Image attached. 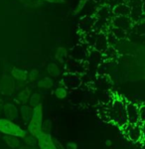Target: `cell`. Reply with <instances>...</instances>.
I'll list each match as a JSON object with an SVG mask.
<instances>
[{
  "label": "cell",
  "mask_w": 145,
  "mask_h": 149,
  "mask_svg": "<svg viewBox=\"0 0 145 149\" xmlns=\"http://www.w3.org/2000/svg\"><path fill=\"white\" fill-rule=\"evenodd\" d=\"M95 1H96V2H101V1H103V0H95Z\"/></svg>",
  "instance_id": "cell-19"
},
{
  "label": "cell",
  "mask_w": 145,
  "mask_h": 149,
  "mask_svg": "<svg viewBox=\"0 0 145 149\" xmlns=\"http://www.w3.org/2000/svg\"><path fill=\"white\" fill-rule=\"evenodd\" d=\"M18 136H13V135H7L4 137V140H5V142L7 145L9 146L10 148H13L15 149L18 147L19 145H20V140H19Z\"/></svg>",
  "instance_id": "cell-7"
},
{
  "label": "cell",
  "mask_w": 145,
  "mask_h": 149,
  "mask_svg": "<svg viewBox=\"0 0 145 149\" xmlns=\"http://www.w3.org/2000/svg\"><path fill=\"white\" fill-rule=\"evenodd\" d=\"M24 141H25V143L27 144L28 146H35L36 144L38 143V138H37V136L30 133V135L26 134L25 137H24Z\"/></svg>",
  "instance_id": "cell-9"
},
{
  "label": "cell",
  "mask_w": 145,
  "mask_h": 149,
  "mask_svg": "<svg viewBox=\"0 0 145 149\" xmlns=\"http://www.w3.org/2000/svg\"><path fill=\"white\" fill-rule=\"evenodd\" d=\"M0 131L7 135L18 136L20 138H24L27 134L21 127L8 119H0Z\"/></svg>",
  "instance_id": "cell-1"
},
{
  "label": "cell",
  "mask_w": 145,
  "mask_h": 149,
  "mask_svg": "<svg viewBox=\"0 0 145 149\" xmlns=\"http://www.w3.org/2000/svg\"><path fill=\"white\" fill-rule=\"evenodd\" d=\"M141 130H142V139L145 140V122L141 124Z\"/></svg>",
  "instance_id": "cell-17"
},
{
  "label": "cell",
  "mask_w": 145,
  "mask_h": 149,
  "mask_svg": "<svg viewBox=\"0 0 145 149\" xmlns=\"http://www.w3.org/2000/svg\"><path fill=\"white\" fill-rule=\"evenodd\" d=\"M42 109L40 107H36L29 123V132L35 136L40 135L42 133Z\"/></svg>",
  "instance_id": "cell-2"
},
{
  "label": "cell",
  "mask_w": 145,
  "mask_h": 149,
  "mask_svg": "<svg viewBox=\"0 0 145 149\" xmlns=\"http://www.w3.org/2000/svg\"><path fill=\"white\" fill-rule=\"evenodd\" d=\"M4 112L5 115L9 118V120H15L18 117V111L13 104H6L4 107Z\"/></svg>",
  "instance_id": "cell-5"
},
{
  "label": "cell",
  "mask_w": 145,
  "mask_h": 149,
  "mask_svg": "<svg viewBox=\"0 0 145 149\" xmlns=\"http://www.w3.org/2000/svg\"><path fill=\"white\" fill-rule=\"evenodd\" d=\"M139 109L133 103L126 105V114H127V121L128 123L139 124L140 122V113Z\"/></svg>",
  "instance_id": "cell-4"
},
{
  "label": "cell",
  "mask_w": 145,
  "mask_h": 149,
  "mask_svg": "<svg viewBox=\"0 0 145 149\" xmlns=\"http://www.w3.org/2000/svg\"><path fill=\"white\" fill-rule=\"evenodd\" d=\"M77 148H78V146L74 142H69L66 146V149H77Z\"/></svg>",
  "instance_id": "cell-15"
},
{
  "label": "cell",
  "mask_w": 145,
  "mask_h": 149,
  "mask_svg": "<svg viewBox=\"0 0 145 149\" xmlns=\"http://www.w3.org/2000/svg\"><path fill=\"white\" fill-rule=\"evenodd\" d=\"M123 134L128 140L132 142H138L142 140V130L140 124L126 123L123 126Z\"/></svg>",
  "instance_id": "cell-3"
},
{
  "label": "cell",
  "mask_w": 145,
  "mask_h": 149,
  "mask_svg": "<svg viewBox=\"0 0 145 149\" xmlns=\"http://www.w3.org/2000/svg\"><path fill=\"white\" fill-rule=\"evenodd\" d=\"M139 113H140V122L143 123V122H145V105L139 109Z\"/></svg>",
  "instance_id": "cell-13"
},
{
  "label": "cell",
  "mask_w": 145,
  "mask_h": 149,
  "mask_svg": "<svg viewBox=\"0 0 145 149\" xmlns=\"http://www.w3.org/2000/svg\"><path fill=\"white\" fill-rule=\"evenodd\" d=\"M53 144H54V146L56 147V149H65L59 141H56V140H54V139H53Z\"/></svg>",
  "instance_id": "cell-16"
},
{
  "label": "cell",
  "mask_w": 145,
  "mask_h": 149,
  "mask_svg": "<svg viewBox=\"0 0 145 149\" xmlns=\"http://www.w3.org/2000/svg\"><path fill=\"white\" fill-rule=\"evenodd\" d=\"M31 149H37V148H31Z\"/></svg>",
  "instance_id": "cell-21"
},
{
  "label": "cell",
  "mask_w": 145,
  "mask_h": 149,
  "mask_svg": "<svg viewBox=\"0 0 145 149\" xmlns=\"http://www.w3.org/2000/svg\"><path fill=\"white\" fill-rule=\"evenodd\" d=\"M124 10H130V8L128 6L126 5H123V4H120V5H118L115 7L114 9V13L117 14V15L119 16H123V15H128L130 12L128 11H124Z\"/></svg>",
  "instance_id": "cell-8"
},
{
  "label": "cell",
  "mask_w": 145,
  "mask_h": 149,
  "mask_svg": "<svg viewBox=\"0 0 145 149\" xmlns=\"http://www.w3.org/2000/svg\"><path fill=\"white\" fill-rule=\"evenodd\" d=\"M56 95H57V97H58L63 98V97H66L67 93H66V91L63 90V88H58V90L56 91Z\"/></svg>",
  "instance_id": "cell-12"
},
{
  "label": "cell",
  "mask_w": 145,
  "mask_h": 149,
  "mask_svg": "<svg viewBox=\"0 0 145 149\" xmlns=\"http://www.w3.org/2000/svg\"><path fill=\"white\" fill-rule=\"evenodd\" d=\"M21 112H22V116H23V119L25 121H28L31 119V117H32V110H31L30 107H23L22 109H21Z\"/></svg>",
  "instance_id": "cell-10"
},
{
  "label": "cell",
  "mask_w": 145,
  "mask_h": 149,
  "mask_svg": "<svg viewBox=\"0 0 145 149\" xmlns=\"http://www.w3.org/2000/svg\"><path fill=\"white\" fill-rule=\"evenodd\" d=\"M51 126H52V122L50 120H46L44 123H42V132L43 133H49Z\"/></svg>",
  "instance_id": "cell-11"
},
{
  "label": "cell",
  "mask_w": 145,
  "mask_h": 149,
  "mask_svg": "<svg viewBox=\"0 0 145 149\" xmlns=\"http://www.w3.org/2000/svg\"><path fill=\"white\" fill-rule=\"evenodd\" d=\"M31 104H32L33 107H38V95H34L32 97V100H31Z\"/></svg>",
  "instance_id": "cell-14"
},
{
  "label": "cell",
  "mask_w": 145,
  "mask_h": 149,
  "mask_svg": "<svg viewBox=\"0 0 145 149\" xmlns=\"http://www.w3.org/2000/svg\"><path fill=\"white\" fill-rule=\"evenodd\" d=\"M143 12H145V3H144V5H143Z\"/></svg>",
  "instance_id": "cell-20"
},
{
  "label": "cell",
  "mask_w": 145,
  "mask_h": 149,
  "mask_svg": "<svg viewBox=\"0 0 145 149\" xmlns=\"http://www.w3.org/2000/svg\"><path fill=\"white\" fill-rule=\"evenodd\" d=\"M1 109H2V102L0 100V111H1Z\"/></svg>",
  "instance_id": "cell-18"
},
{
  "label": "cell",
  "mask_w": 145,
  "mask_h": 149,
  "mask_svg": "<svg viewBox=\"0 0 145 149\" xmlns=\"http://www.w3.org/2000/svg\"><path fill=\"white\" fill-rule=\"evenodd\" d=\"M114 25L116 26L118 29H127L129 28L130 25V21L129 19L125 16H118V17L115 18L114 20Z\"/></svg>",
  "instance_id": "cell-6"
}]
</instances>
